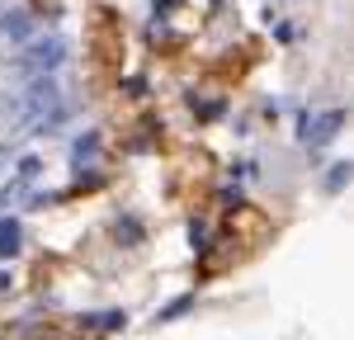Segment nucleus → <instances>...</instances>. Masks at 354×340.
I'll list each match as a JSON object with an SVG mask.
<instances>
[{
  "label": "nucleus",
  "instance_id": "nucleus-1",
  "mask_svg": "<svg viewBox=\"0 0 354 340\" xmlns=\"http://www.w3.org/2000/svg\"><path fill=\"white\" fill-rule=\"evenodd\" d=\"M57 104H62V90L53 85V76H33L19 95H10V100L0 104V118H10V138H19L38 118H48Z\"/></svg>",
  "mask_w": 354,
  "mask_h": 340
},
{
  "label": "nucleus",
  "instance_id": "nucleus-4",
  "mask_svg": "<svg viewBox=\"0 0 354 340\" xmlns=\"http://www.w3.org/2000/svg\"><path fill=\"white\" fill-rule=\"evenodd\" d=\"M0 33L28 38V33H33V15H28V10H5V15H0Z\"/></svg>",
  "mask_w": 354,
  "mask_h": 340
},
{
  "label": "nucleus",
  "instance_id": "nucleus-7",
  "mask_svg": "<svg viewBox=\"0 0 354 340\" xmlns=\"http://www.w3.org/2000/svg\"><path fill=\"white\" fill-rule=\"evenodd\" d=\"M180 312H189V298H175V303H170V308L161 312V321H170V317H180Z\"/></svg>",
  "mask_w": 354,
  "mask_h": 340
},
{
  "label": "nucleus",
  "instance_id": "nucleus-5",
  "mask_svg": "<svg viewBox=\"0 0 354 340\" xmlns=\"http://www.w3.org/2000/svg\"><path fill=\"white\" fill-rule=\"evenodd\" d=\"M15 251H19V223L0 218V255H15Z\"/></svg>",
  "mask_w": 354,
  "mask_h": 340
},
{
  "label": "nucleus",
  "instance_id": "nucleus-2",
  "mask_svg": "<svg viewBox=\"0 0 354 340\" xmlns=\"http://www.w3.org/2000/svg\"><path fill=\"white\" fill-rule=\"evenodd\" d=\"M62 62H66V43H62L57 33L24 43V53L15 57V66H19V71H28V76H48V71H57V66H62Z\"/></svg>",
  "mask_w": 354,
  "mask_h": 340
},
{
  "label": "nucleus",
  "instance_id": "nucleus-6",
  "mask_svg": "<svg viewBox=\"0 0 354 340\" xmlns=\"http://www.w3.org/2000/svg\"><path fill=\"white\" fill-rule=\"evenodd\" d=\"M38 156H24V161H19V185H28V180H38Z\"/></svg>",
  "mask_w": 354,
  "mask_h": 340
},
{
  "label": "nucleus",
  "instance_id": "nucleus-8",
  "mask_svg": "<svg viewBox=\"0 0 354 340\" xmlns=\"http://www.w3.org/2000/svg\"><path fill=\"white\" fill-rule=\"evenodd\" d=\"M0 161H5V142H0Z\"/></svg>",
  "mask_w": 354,
  "mask_h": 340
},
{
  "label": "nucleus",
  "instance_id": "nucleus-3",
  "mask_svg": "<svg viewBox=\"0 0 354 340\" xmlns=\"http://www.w3.org/2000/svg\"><path fill=\"white\" fill-rule=\"evenodd\" d=\"M340 123H345V113L326 109V113H317V118H307V133H302V138L312 142V147H322V142L335 138V128H340Z\"/></svg>",
  "mask_w": 354,
  "mask_h": 340
}]
</instances>
